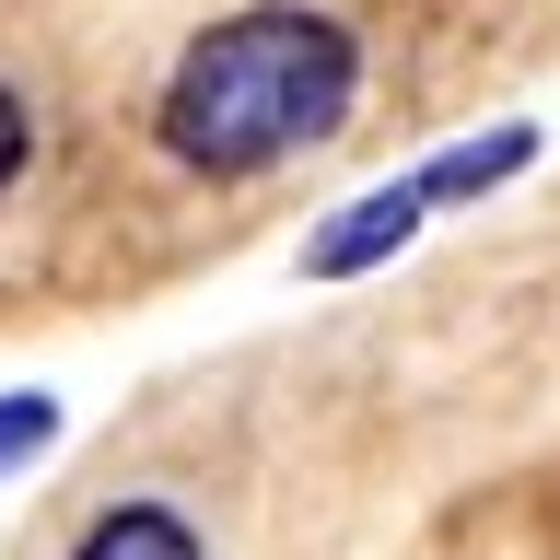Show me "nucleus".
<instances>
[{
	"label": "nucleus",
	"instance_id": "nucleus-2",
	"mask_svg": "<svg viewBox=\"0 0 560 560\" xmlns=\"http://www.w3.org/2000/svg\"><path fill=\"white\" fill-rule=\"evenodd\" d=\"M432 222V199H420V175H385V187H362V199H339L327 222L304 234V280H374L397 245Z\"/></svg>",
	"mask_w": 560,
	"mask_h": 560
},
{
	"label": "nucleus",
	"instance_id": "nucleus-1",
	"mask_svg": "<svg viewBox=\"0 0 560 560\" xmlns=\"http://www.w3.org/2000/svg\"><path fill=\"white\" fill-rule=\"evenodd\" d=\"M350 105H362V35L315 0H245L175 47L152 129L187 175L245 187V175H280L315 140H339Z\"/></svg>",
	"mask_w": 560,
	"mask_h": 560
},
{
	"label": "nucleus",
	"instance_id": "nucleus-6",
	"mask_svg": "<svg viewBox=\"0 0 560 560\" xmlns=\"http://www.w3.org/2000/svg\"><path fill=\"white\" fill-rule=\"evenodd\" d=\"M24 140H35V129H24V94H12V82H0V187H12V175H24Z\"/></svg>",
	"mask_w": 560,
	"mask_h": 560
},
{
	"label": "nucleus",
	"instance_id": "nucleus-4",
	"mask_svg": "<svg viewBox=\"0 0 560 560\" xmlns=\"http://www.w3.org/2000/svg\"><path fill=\"white\" fill-rule=\"evenodd\" d=\"M70 560H210V537L175 502H105L82 537H70Z\"/></svg>",
	"mask_w": 560,
	"mask_h": 560
},
{
	"label": "nucleus",
	"instance_id": "nucleus-5",
	"mask_svg": "<svg viewBox=\"0 0 560 560\" xmlns=\"http://www.w3.org/2000/svg\"><path fill=\"white\" fill-rule=\"evenodd\" d=\"M59 444V397H0V479H12V467H35V455Z\"/></svg>",
	"mask_w": 560,
	"mask_h": 560
},
{
	"label": "nucleus",
	"instance_id": "nucleus-3",
	"mask_svg": "<svg viewBox=\"0 0 560 560\" xmlns=\"http://www.w3.org/2000/svg\"><path fill=\"white\" fill-rule=\"evenodd\" d=\"M525 164H537V117H490V129L444 140V152L409 164V175H420V199H432V210H467V199H490V187H514Z\"/></svg>",
	"mask_w": 560,
	"mask_h": 560
}]
</instances>
